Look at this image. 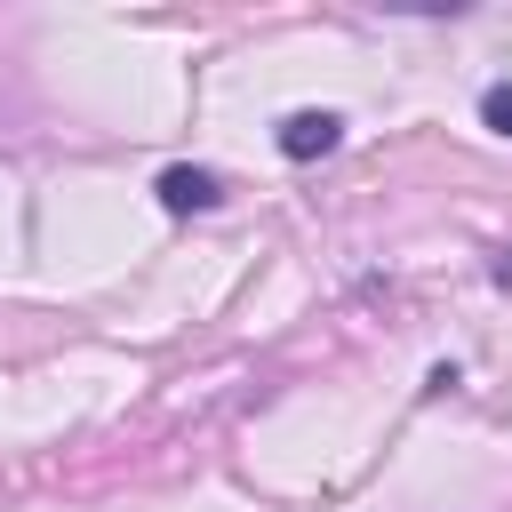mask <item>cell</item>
I'll use <instances>...</instances> for the list:
<instances>
[{"label": "cell", "mask_w": 512, "mask_h": 512, "mask_svg": "<svg viewBox=\"0 0 512 512\" xmlns=\"http://www.w3.org/2000/svg\"><path fill=\"white\" fill-rule=\"evenodd\" d=\"M336 144H344V120L336 112H288L280 120V152L288 160H328Z\"/></svg>", "instance_id": "1"}, {"label": "cell", "mask_w": 512, "mask_h": 512, "mask_svg": "<svg viewBox=\"0 0 512 512\" xmlns=\"http://www.w3.org/2000/svg\"><path fill=\"white\" fill-rule=\"evenodd\" d=\"M224 200V184L208 176V168H160V208L168 216H200V208H216Z\"/></svg>", "instance_id": "2"}, {"label": "cell", "mask_w": 512, "mask_h": 512, "mask_svg": "<svg viewBox=\"0 0 512 512\" xmlns=\"http://www.w3.org/2000/svg\"><path fill=\"white\" fill-rule=\"evenodd\" d=\"M480 120H488L496 136H512V88H488V96H480Z\"/></svg>", "instance_id": "3"}]
</instances>
